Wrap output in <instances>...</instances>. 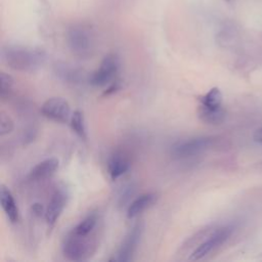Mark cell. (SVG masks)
I'll list each match as a JSON object with an SVG mask.
<instances>
[{"mask_svg": "<svg viewBox=\"0 0 262 262\" xmlns=\"http://www.w3.org/2000/svg\"><path fill=\"white\" fill-rule=\"evenodd\" d=\"M2 59L13 71L32 73L46 60V53L38 48L25 46H6L2 49Z\"/></svg>", "mask_w": 262, "mask_h": 262, "instance_id": "1", "label": "cell"}, {"mask_svg": "<svg viewBox=\"0 0 262 262\" xmlns=\"http://www.w3.org/2000/svg\"><path fill=\"white\" fill-rule=\"evenodd\" d=\"M98 248L96 230L88 234H79L71 230L62 243V254L70 261H85L91 258Z\"/></svg>", "mask_w": 262, "mask_h": 262, "instance_id": "2", "label": "cell"}, {"mask_svg": "<svg viewBox=\"0 0 262 262\" xmlns=\"http://www.w3.org/2000/svg\"><path fill=\"white\" fill-rule=\"evenodd\" d=\"M67 42L70 50L78 57L87 58L94 50V37L90 28L84 25H75L67 33Z\"/></svg>", "mask_w": 262, "mask_h": 262, "instance_id": "3", "label": "cell"}, {"mask_svg": "<svg viewBox=\"0 0 262 262\" xmlns=\"http://www.w3.org/2000/svg\"><path fill=\"white\" fill-rule=\"evenodd\" d=\"M233 232L232 225H224L215 227V229L208 235V237L188 256V260L195 261L207 257L209 254L216 251L222 245H224Z\"/></svg>", "mask_w": 262, "mask_h": 262, "instance_id": "4", "label": "cell"}, {"mask_svg": "<svg viewBox=\"0 0 262 262\" xmlns=\"http://www.w3.org/2000/svg\"><path fill=\"white\" fill-rule=\"evenodd\" d=\"M120 69L119 56L115 53H110L103 57L99 67L89 76L88 81L96 87L111 85L117 80V75Z\"/></svg>", "mask_w": 262, "mask_h": 262, "instance_id": "5", "label": "cell"}, {"mask_svg": "<svg viewBox=\"0 0 262 262\" xmlns=\"http://www.w3.org/2000/svg\"><path fill=\"white\" fill-rule=\"evenodd\" d=\"M213 143L212 137L199 136L175 142L171 146V155L177 159H187L199 156L209 149Z\"/></svg>", "mask_w": 262, "mask_h": 262, "instance_id": "6", "label": "cell"}, {"mask_svg": "<svg viewBox=\"0 0 262 262\" xmlns=\"http://www.w3.org/2000/svg\"><path fill=\"white\" fill-rule=\"evenodd\" d=\"M143 232V223H136L126 234L122 244L120 245L117 252L114 254L110 261L116 262H128L133 259V256L138 248Z\"/></svg>", "mask_w": 262, "mask_h": 262, "instance_id": "7", "label": "cell"}, {"mask_svg": "<svg viewBox=\"0 0 262 262\" xmlns=\"http://www.w3.org/2000/svg\"><path fill=\"white\" fill-rule=\"evenodd\" d=\"M41 114L56 123H68L71 120L72 114L69 102L62 97L48 98L41 105Z\"/></svg>", "mask_w": 262, "mask_h": 262, "instance_id": "8", "label": "cell"}, {"mask_svg": "<svg viewBox=\"0 0 262 262\" xmlns=\"http://www.w3.org/2000/svg\"><path fill=\"white\" fill-rule=\"evenodd\" d=\"M68 203V193L63 188H56L46 207L45 210V221L48 229H52L62 214Z\"/></svg>", "mask_w": 262, "mask_h": 262, "instance_id": "9", "label": "cell"}, {"mask_svg": "<svg viewBox=\"0 0 262 262\" xmlns=\"http://www.w3.org/2000/svg\"><path fill=\"white\" fill-rule=\"evenodd\" d=\"M107 173L112 180H116L123 176L131 166L130 158L122 150L114 151L107 160Z\"/></svg>", "mask_w": 262, "mask_h": 262, "instance_id": "10", "label": "cell"}, {"mask_svg": "<svg viewBox=\"0 0 262 262\" xmlns=\"http://www.w3.org/2000/svg\"><path fill=\"white\" fill-rule=\"evenodd\" d=\"M58 160L49 158L36 164L28 174V179L33 182L43 181L50 178L58 169Z\"/></svg>", "mask_w": 262, "mask_h": 262, "instance_id": "11", "label": "cell"}, {"mask_svg": "<svg viewBox=\"0 0 262 262\" xmlns=\"http://www.w3.org/2000/svg\"><path fill=\"white\" fill-rule=\"evenodd\" d=\"M158 195L155 192H145L135 198L127 208V217L135 218L145 210L149 209L157 202Z\"/></svg>", "mask_w": 262, "mask_h": 262, "instance_id": "12", "label": "cell"}, {"mask_svg": "<svg viewBox=\"0 0 262 262\" xmlns=\"http://www.w3.org/2000/svg\"><path fill=\"white\" fill-rule=\"evenodd\" d=\"M0 203L7 219L11 223L17 222L19 219V211L16 202L9 188L4 184H2L0 188Z\"/></svg>", "mask_w": 262, "mask_h": 262, "instance_id": "13", "label": "cell"}, {"mask_svg": "<svg viewBox=\"0 0 262 262\" xmlns=\"http://www.w3.org/2000/svg\"><path fill=\"white\" fill-rule=\"evenodd\" d=\"M198 116L200 120L209 125H219L224 122L226 118V112L221 107H207L202 104L198 107Z\"/></svg>", "mask_w": 262, "mask_h": 262, "instance_id": "14", "label": "cell"}, {"mask_svg": "<svg viewBox=\"0 0 262 262\" xmlns=\"http://www.w3.org/2000/svg\"><path fill=\"white\" fill-rule=\"evenodd\" d=\"M214 229H215L214 226H207V227H205V228L199 230L198 232L193 233L191 236H189V237L182 244V246H181V248H180V251H181L182 253H185V254H186L187 252H189V255H190V253H191L194 249H196V248L208 237V235H209Z\"/></svg>", "mask_w": 262, "mask_h": 262, "instance_id": "15", "label": "cell"}, {"mask_svg": "<svg viewBox=\"0 0 262 262\" xmlns=\"http://www.w3.org/2000/svg\"><path fill=\"white\" fill-rule=\"evenodd\" d=\"M98 215L95 212L88 214L72 230L79 234H88L96 230L98 225Z\"/></svg>", "mask_w": 262, "mask_h": 262, "instance_id": "16", "label": "cell"}, {"mask_svg": "<svg viewBox=\"0 0 262 262\" xmlns=\"http://www.w3.org/2000/svg\"><path fill=\"white\" fill-rule=\"evenodd\" d=\"M56 75L64 82L71 83V84H78L83 80V73L79 70H76L74 68H71L67 64L59 66L56 71Z\"/></svg>", "mask_w": 262, "mask_h": 262, "instance_id": "17", "label": "cell"}, {"mask_svg": "<svg viewBox=\"0 0 262 262\" xmlns=\"http://www.w3.org/2000/svg\"><path fill=\"white\" fill-rule=\"evenodd\" d=\"M200 104L207 107H221L223 96L219 88L213 87L206 94L199 97Z\"/></svg>", "mask_w": 262, "mask_h": 262, "instance_id": "18", "label": "cell"}, {"mask_svg": "<svg viewBox=\"0 0 262 262\" xmlns=\"http://www.w3.org/2000/svg\"><path fill=\"white\" fill-rule=\"evenodd\" d=\"M70 125L72 130L83 140L87 139V131H86V125H85V119L84 115L81 111L76 110L71 117Z\"/></svg>", "mask_w": 262, "mask_h": 262, "instance_id": "19", "label": "cell"}, {"mask_svg": "<svg viewBox=\"0 0 262 262\" xmlns=\"http://www.w3.org/2000/svg\"><path fill=\"white\" fill-rule=\"evenodd\" d=\"M13 78L4 72L0 73V97L6 99L10 96L13 89Z\"/></svg>", "mask_w": 262, "mask_h": 262, "instance_id": "20", "label": "cell"}, {"mask_svg": "<svg viewBox=\"0 0 262 262\" xmlns=\"http://www.w3.org/2000/svg\"><path fill=\"white\" fill-rule=\"evenodd\" d=\"M14 129V123L12 119L4 112L0 115V135L5 136L10 134Z\"/></svg>", "mask_w": 262, "mask_h": 262, "instance_id": "21", "label": "cell"}, {"mask_svg": "<svg viewBox=\"0 0 262 262\" xmlns=\"http://www.w3.org/2000/svg\"><path fill=\"white\" fill-rule=\"evenodd\" d=\"M45 210H46V208H44V207L42 206V204H40V203H35V204H33L32 207H31V212H32V214H33L35 217H37V218H40V217H42V216H45Z\"/></svg>", "mask_w": 262, "mask_h": 262, "instance_id": "22", "label": "cell"}, {"mask_svg": "<svg viewBox=\"0 0 262 262\" xmlns=\"http://www.w3.org/2000/svg\"><path fill=\"white\" fill-rule=\"evenodd\" d=\"M254 139H255L256 142L262 144V127L259 128V129H257V130L255 131V133H254Z\"/></svg>", "mask_w": 262, "mask_h": 262, "instance_id": "23", "label": "cell"}]
</instances>
